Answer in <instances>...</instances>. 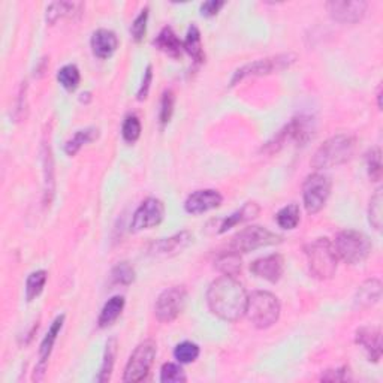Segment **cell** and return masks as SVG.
I'll use <instances>...</instances> for the list:
<instances>
[{
	"label": "cell",
	"instance_id": "8d00e7d4",
	"mask_svg": "<svg viewBox=\"0 0 383 383\" xmlns=\"http://www.w3.org/2000/svg\"><path fill=\"white\" fill-rule=\"evenodd\" d=\"M382 190L379 189L375 195L371 196L370 199V207H368V220L371 223V226L380 231L382 228Z\"/></svg>",
	"mask_w": 383,
	"mask_h": 383
},
{
	"label": "cell",
	"instance_id": "2e32d148",
	"mask_svg": "<svg viewBox=\"0 0 383 383\" xmlns=\"http://www.w3.org/2000/svg\"><path fill=\"white\" fill-rule=\"evenodd\" d=\"M223 202V196L214 189H204L196 190L184 202V208L189 214H202L219 208Z\"/></svg>",
	"mask_w": 383,
	"mask_h": 383
},
{
	"label": "cell",
	"instance_id": "d4e9b609",
	"mask_svg": "<svg viewBox=\"0 0 383 383\" xmlns=\"http://www.w3.org/2000/svg\"><path fill=\"white\" fill-rule=\"evenodd\" d=\"M214 267H216V269L223 276L237 277L241 273V268H242L240 253L229 249V251L220 253L216 258V260H214Z\"/></svg>",
	"mask_w": 383,
	"mask_h": 383
},
{
	"label": "cell",
	"instance_id": "4316f807",
	"mask_svg": "<svg viewBox=\"0 0 383 383\" xmlns=\"http://www.w3.org/2000/svg\"><path fill=\"white\" fill-rule=\"evenodd\" d=\"M98 135H99V130L96 127H86L82 130H78V132L73 135L66 144H64V153L68 156H75L84 145L95 141Z\"/></svg>",
	"mask_w": 383,
	"mask_h": 383
},
{
	"label": "cell",
	"instance_id": "d6986e66",
	"mask_svg": "<svg viewBox=\"0 0 383 383\" xmlns=\"http://www.w3.org/2000/svg\"><path fill=\"white\" fill-rule=\"evenodd\" d=\"M93 54L99 59H109L118 48V38L113 30L99 29L91 36Z\"/></svg>",
	"mask_w": 383,
	"mask_h": 383
},
{
	"label": "cell",
	"instance_id": "6da1fadb",
	"mask_svg": "<svg viewBox=\"0 0 383 383\" xmlns=\"http://www.w3.org/2000/svg\"><path fill=\"white\" fill-rule=\"evenodd\" d=\"M247 292L235 277L222 276L214 280L207 291V305L219 319L235 322L246 314Z\"/></svg>",
	"mask_w": 383,
	"mask_h": 383
},
{
	"label": "cell",
	"instance_id": "30bf717a",
	"mask_svg": "<svg viewBox=\"0 0 383 383\" xmlns=\"http://www.w3.org/2000/svg\"><path fill=\"white\" fill-rule=\"evenodd\" d=\"M331 195V180L328 175L314 172L303 183V202L308 214L319 213Z\"/></svg>",
	"mask_w": 383,
	"mask_h": 383
},
{
	"label": "cell",
	"instance_id": "f546056e",
	"mask_svg": "<svg viewBox=\"0 0 383 383\" xmlns=\"http://www.w3.org/2000/svg\"><path fill=\"white\" fill-rule=\"evenodd\" d=\"M300 207H298L296 204L286 205V207L280 210L276 216L278 226L283 229H295L298 226V223H300Z\"/></svg>",
	"mask_w": 383,
	"mask_h": 383
},
{
	"label": "cell",
	"instance_id": "8fae6325",
	"mask_svg": "<svg viewBox=\"0 0 383 383\" xmlns=\"http://www.w3.org/2000/svg\"><path fill=\"white\" fill-rule=\"evenodd\" d=\"M188 303V291L184 286L168 287L159 295L154 304V314L159 322L170 323L179 317Z\"/></svg>",
	"mask_w": 383,
	"mask_h": 383
},
{
	"label": "cell",
	"instance_id": "7a4b0ae2",
	"mask_svg": "<svg viewBox=\"0 0 383 383\" xmlns=\"http://www.w3.org/2000/svg\"><path fill=\"white\" fill-rule=\"evenodd\" d=\"M355 148H357V138L353 135H334L317 148L310 163L314 170H330V168L339 166L350 161L355 153Z\"/></svg>",
	"mask_w": 383,
	"mask_h": 383
},
{
	"label": "cell",
	"instance_id": "ab89813d",
	"mask_svg": "<svg viewBox=\"0 0 383 383\" xmlns=\"http://www.w3.org/2000/svg\"><path fill=\"white\" fill-rule=\"evenodd\" d=\"M321 379L323 382H344V380L349 379V368L348 367H340V368L326 370Z\"/></svg>",
	"mask_w": 383,
	"mask_h": 383
},
{
	"label": "cell",
	"instance_id": "52a82bcc",
	"mask_svg": "<svg viewBox=\"0 0 383 383\" xmlns=\"http://www.w3.org/2000/svg\"><path fill=\"white\" fill-rule=\"evenodd\" d=\"M295 62H296L295 54L285 53V54L271 55V57L259 59L251 63H247L244 66H241L240 69L233 72L231 86H235V84L244 81L246 78L264 77V75H271V73L282 72L287 68H291Z\"/></svg>",
	"mask_w": 383,
	"mask_h": 383
},
{
	"label": "cell",
	"instance_id": "74e56055",
	"mask_svg": "<svg viewBox=\"0 0 383 383\" xmlns=\"http://www.w3.org/2000/svg\"><path fill=\"white\" fill-rule=\"evenodd\" d=\"M174 104H175V96L172 90H166L162 96L161 102V113H159V120H161V125L165 126L170 123V120L174 113Z\"/></svg>",
	"mask_w": 383,
	"mask_h": 383
},
{
	"label": "cell",
	"instance_id": "603a6c76",
	"mask_svg": "<svg viewBox=\"0 0 383 383\" xmlns=\"http://www.w3.org/2000/svg\"><path fill=\"white\" fill-rule=\"evenodd\" d=\"M82 6L80 2H54L46 8V23L55 24L62 18L78 15L82 11Z\"/></svg>",
	"mask_w": 383,
	"mask_h": 383
},
{
	"label": "cell",
	"instance_id": "4fadbf2b",
	"mask_svg": "<svg viewBox=\"0 0 383 383\" xmlns=\"http://www.w3.org/2000/svg\"><path fill=\"white\" fill-rule=\"evenodd\" d=\"M368 3L364 0H332L326 3V9L332 20L343 24H355L361 21L367 12Z\"/></svg>",
	"mask_w": 383,
	"mask_h": 383
},
{
	"label": "cell",
	"instance_id": "83f0119b",
	"mask_svg": "<svg viewBox=\"0 0 383 383\" xmlns=\"http://www.w3.org/2000/svg\"><path fill=\"white\" fill-rule=\"evenodd\" d=\"M117 358V340L109 339L105 346V353H104V361H102V366L99 370V375L96 377V382H108L113 375V368Z\"/></svg>",
	"mask_w": 383,
	"mask_h": 383
},
{
	"label": "cell",
	"instance_id": "1f68e13d",
	"mask_svg": "<svg viewBox=\"0 0 383 383\" xmlns=\"http://www.w3.org/2000/svg\"><path fill=\"white\" fill-rule=\"evenodd\" d=\"M199 352H201L199 346L196 343L183 341L180 344H177V348L174 350V357L180 364H190L198 359Z\"/></svg>",
	"mask_w": 383,
	"mask_h": 383
},
{
	"label": "cell",
	"instance_id": "484cf974",
	"mask_svg": "<svg viewBox=\"0 0 383 383\" xmlns=\"http://www.w3.org/2000/svg\"><path fill=\"white\" fill-rule=\"evenodd\" d=\"M123 308H125L123 296L116 295L111 298V300H108V303L104 305V308H102L99 319H98V323L100 328H107V326L113 325L120 317L121 312H123Z\"/></svg>",
	"mask_w": 383,
	"mask_h": 383
},
{
	"label": "cell",
	"instance_id": "d590c367",
	"mask_svg": "<svg viewBox=\"0 0 383 383\" xmlns=\"http://www.w3.org/2000/svg\"><path fill=\"white\" fill-rule=\"evenodd\" d=\"M367 171L373 181L382 179V152L380 147H373L367 153Z\"/></svg>",
	"mask_w": 383,
	"mask_h": 383
},
{
	"label": "cell",
	"instance_id": "7c38bea8",
	"mask_svg": "<svg viewBox=\"0 0 383 383\" xmlns=\"http://www.w3.org/2000/svg\"><path fill=\"white\" fill-rule=\"evenodd\" d=\"M165 217V205L157 198H147L134 214L130 229L134 232H139L144 229H152L157 225H161Z\"/></svg>",
	"mask_w": 383,
	"mask_h": 383
},
{
	"label": "cell",
	"instance_id": "277c9868",
	"mask_svg": "<svg viewBox=\"0 0 383 383\" xmlns=\"http://www.w3.org/2000/svg\"><path fill=\"white\" fill-rule=\"evenodd\" d=\"M304 251L313 277L319 280H330L337 273L339 258L332 242L328 238H316L310 244L305 246Z\"/></svg>",
	"mask_w": 383,
	"mask_h": 383
},
{
	"label": "cell",
	"instance_id": "5bb4252c",
	"mask_svg": "<svg viewBox=\"0 0 383 383\" xmlns=\"http://www.w3.org/2000/svg\"><path fill=\"white\" fill-rule=\"evenodd\" d=\"M192 241V233L189 231H181L172 237L161 238L152 242L150 249H148V255L153 258H172L188 249Z\"/></svg>",
	"mask_w": 383,
	"mask_h": 383
},
{
	"label": "cell",
	"instance_id": "e0dca14e",
	"mask_svg": "<svg viewBox=\"0 0 383 383\" xmlns=\"http://www.w3.org/2000/svg\"><path fill=\"white\" fill-rule=\"evenodd\" d=\"M63 322H64V316H59L55 317L54 322L51 323L48 332L45 334V337L41 343V348H39V362L38 366H36L35 368V375H33V380L39 382L45 377V370H46V362H48V358L51 355V350L54 348V343L55 340H57L59 334L63 328Z\"/></svg>",
	"mask_w": 383,
	"mask_h": 383
},
{
	"label": "cell",
	"instance_id": "5b68a950",
	"mask_svg": "<svg viewBox=\"0 0 383 383\" xmlns=\"http://www.w3.org/2000/svg\"><path fill=\"white\" fill-rule=\"evenodd\" d=\"M334 250L337 253V258L341 259L343 262L357 265L366 260L371 250L373 244L370 238L359 231L355 229H346L341 231L334 241Z\"/></svg>",
	"mask_w": 383,
	"mask_h": 383
},
{
	"label": "cell",
	"instance_id": "e575fe53",
	"mask_svg": "<svg viewBox=\"0 0 383 383\" xmlns=\"http://www.w3.org/2000/svg\"><path fill=\"white\" fill-rule=\"evenodd\" d=\"M111 278L116 285H130L134 283L135 280V269L132 265H129L127 262H121L116 265L111 271Z\"/></svg>",
	"mask_w": 383,
	"mask_h": 383
},
{
	"label": "cell",
	"instance_id": "ffe728a7",
	"mask_svg": "<svg viewBox=\"0 0 383 383\" xmlns=\"http://www.w3.org/2000/svg\"><path fill=\"white\" fill-rule=\"evenodd\" d=\"M260 208L256 202H247L242 205V207L237 211H233L232 214H229L228 217L220 220V225L217 226L219 229L216 231L217 233H225L228 229L240 225V223H246L253 220L255 217H258Z\"/></svg>",
	"mask_w": 383,
	"mask_h": 383
},
{
	"label": "cell",
	"instance_id": "9a60e30c",
	"mask_svg": "<svg viewBox=\"0 0 383 383\" xmlns=\"http://www.w3.org/2000/svg\"><path fill=\"white\" fill-rule=\"evenodd\" d=\"M250 271L251 274H255L259 278L267 280L269 283H276L285 273V259L282 255L277 253L259 258L255 262H251Z\"/></svg>",
	"mask_w": 383,
	"mask_h": 383
},
{
	"label": "cell",
	"instance_id": "cb8c5ba5",
	"mask_svg": "<svg viewBox=\"0 0 383 383\" xmlns=\"http://www.w3.org/2000/svg\"><path fill=\"white\" fill-rule=\"evenodd\" d=\"M183 48L189 53L195 64H202L205 62V53H204V46H202L201 32L195 24H192L189 27L188 35H186V39L183 42Z\"/></svg>",
	"mask_w": 383,
	"mask_h": 383
},
{
	"label": "cell",
	"instance_id": "3957f363",
	"mask_svg": "<svg viewBox=\"0 0 383 383\" xmlns=\"http://www.w3.org/2000/svg\"><path fill=\"white\" fill-rule=\"evenodd\" d=\"M316 134V121L310 116H296L283 129H280L271 141L267 143L264 150L269 154L277 153L286 144L304 147Z\"/></svg>",
	"mask_w": 383,
	"mask_h": 383
},
{
	"label": "cell",
	"instance_id": "9c48e42d",
	"mask_svg": "<svg viewBox=\"0 0 383 383\" xmlns=\"http://www.w3.org/2000/svg\"><path fill=\"white\" fill-rule=\"evenodd\" d=\"M156 352L157 346L153 340H145L143 343H139L126 364L123 382L136 383L145 380L147 376L150 375V370L156 358Z\"/></svg>",
	"mask_w": 383,
	"mask_h": 383
},
{
	"label": "cell",
	"instance_id": "60d3db41",
	"mask_svg": "<svg viewBox=\"0 0 383 383\" xmlns=\"http://www.w3.org/2000/svg\"><path fill=\"white\" fill-rule=\"evenodd\" d=\"M152 80H153V66H152V64H148L145 72H144V78H143L141 86H139V90L136 93L138 100L147 99L148 90H150V86H152Z\"/></svg>",
	"mask_w": 383,
	"mask_h": 383
},
{
	"label": "cell",
	"instance_id": "ba28073f",
	"mask_svg": "<svg viewBox=\"0 0 383 383\" xmlns=\"http://www.w3.org/2000/svg\"><path fill=\"white\" fill-rule=\"evenodd\" d=\"M282 242V237L262 226H249L232 237L229 249L237 253H249L262 247L276 246Z\"/></svg>",
	"mask_w": 383,
	"mask_h": 383
},
{
	"label": "cell",
	"instance_id": "7bdbcfd3",
	"mask_svg": "<svg viewBox=\"0 0 383 383\" xmlns=\"http://www.w3.org/2000/svg\"><path fill=\"white\" fill-rule=\"evenodd\" d=\"M377 100H379V109H382V90L380 89L377 93Z\"/></svg>",
	"mask_w": 383,
	"mask_h": 383
},
{
	"label": "cell",
	"instance_id": "4dcf8cb0",
	"mask_svg": "<svg viewBox=\"0 0 383 383\" xmlns=\"http://www.w3.org/2000/svg\"><path fill=\"white\" fill-rule=\"evenodd\" d=\"M57 80L63 89H66L68 91H73L80 86V81H81L80 69L75 66V64H66V66H63L59 71Z\"/></svg>",
	"mask_w": 383,
	"mask_h": 383
},
{
	"label": "cell",
	"instance_id": "f35d334b",
	"mask_svg": "<svg viewBox=\"0 0 383 383\" xmlns=\"http://www.w3.org/2000/svg\"><path fill=\"white\" fill-rule=\"evenodd\" d=\"M147 21H148V6H145L139 15L135 18L132 26H130V33L135 42H141L147 32Z\"/></svg>",
	"mask_w": 383,
	"mask_h": 383
},
{
	"label": "cell",
	"instance_id": "7402d4cb",
	"mask_svg": "<svg viewBox=\"0 0 383 383\" xmlns=\"http://www.w3.org/2000/svg\"><path fill=\"white\" fill-rule=\"evenodd\" d=\"M154 45L156 48L168 54L172 59H179L183 51V42L179 39V36L175 35L171 27H163L161 33L156 36Z\"/></svg>",
	"mask_w": 383,
	"mask_h": 383
},
{
	"label": "cell",
	"instance_id": "836d02e7",
	"mask_svg": "<svg viewBox=\"0 0 383 383\" xmlns=\"http://www.w3.org/2000/svg\"><path fill=\"white\" fill-rule=\"evenodd\" d=\"M188 380L184 370L174 362H166L161 370V382L163 383H183Z\"/></svg>",
	"mask_w": 383,
	"mask_h": 383
},
{
	"label": "cell",
	"instance_id": "f1b7e54d",
	"mask_svg": "<svg viewBox=\"0 0 383 383\" xmlns=\"http://www.w3.org/2000/svg\"><path fill=\"white\" fill-rule=\"evenodd\" d=\"M46 278H48V274H46V271L39 269L35 271L29 277H27L26 282V300L27 301H33L35 298H38L46 283Z\"/></svg>",
	"mask_w": 383,
	"mask_h": 383
},
{
	"label": "cell",
	"instance_id": "b9f144b4",
	"mask_svg": "<svg viewBox=\"0 0 383 383\" xmlns=\"http://www.w3.org/2000/svg\"><path fill=\"white\" fill-rule=\"evenodd\" d=\"M223 6H225V2H220V0H208V2H204L201 5V14L207 18L214 17L219 14Z\"/></svg>",
	"mask_w": 383,
	"mask_h": 383
},
{
	"label": "cell",
	"instance_id": "8992f818",
	"mask_svg": "<svg viewBox=\"0 0 383 383\" xmlns=\"http://www.w3.org/2000/svg\"><path fill=\"white\" fill-rule=\"evenodd\" d=\"M258 330L273 326L280 317V303L277 296L267 291H256L247 298L246 314Z\"/></svg>",
	"mask_w": 383,
	"mask_h": 383
},
{
	"label": "cell",
	"instance_id": "ac0fdd59",
	"mask_svg": "<svg viewBox=\"0 0 383 383\" xmlns=\"http://www.w3.org/2000/svg\"><path fill=\"white\" fill-rule=\"evenodd\" d=\"M355 341L366 350L370 361L379 362L382 358V331L379 326H361L355 334Z\"/></svg>",
	"mask_w": 383,
	"mask_h": 383
},
{
	"label": "cell",
	"instance_id": "44dd1931",
	"mask_svg": "<svg viewBox=\"0 0 383 383\" xmlns=\"http://www.w3.org/2000/svg\"><path fill=\"white\" fill-rule=\"evenodd\" d=\"M382 296V283L377 278H370L364 282L355 295V307L370 308L379 303Z\"/></svg>",
	"mask_w": 383,
	"mask_h": 383
},
{
	"label": "cell",
	"instance_id": "d6a6232c",
	"mask_svg": "<svg viewBox=\"0 0 383 383\" xmlns=\"http://www.w3.org/2000/svg\"><path fill=\"white\" fill-rule=\"evenodd\" d=\"M141 121L136 116H127L123 121V127H121V135L126 143L134 144L141 136Z\"/></svg>",
	"mask_w": 383,
	"mask_h": 383
}]
</instances>
